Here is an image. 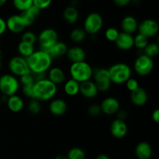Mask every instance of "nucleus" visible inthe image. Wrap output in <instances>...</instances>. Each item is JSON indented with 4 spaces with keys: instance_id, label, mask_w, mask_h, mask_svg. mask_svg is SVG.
Wrapping results in <instances>:
<instances>
[{
    "instance_id": "f257e3e1",
    "label": "nucleus",
    "mask_w": 159,
    "mask_h": 159,
    "mask_svg": "<svg viewBox=\"0 0 159 159\" xmlns=\"http://www.w3.org/2000/svg\"><path fill=\"white\" fill-rule=\"evenodd\" d=\"M30 71L32 74L46 73L52 65L53 59L44 50L35 51L26 58Z\"/></svg>"
},
{
    "instance_id": "f03ea898",
    "label": "nucleus",
    "mask_w": 159,
    "mask_h": 159,
    "mask_svg": "<svg viewBox=\"0 0 159 159\" xmlns=\"http://www.w3.org/2000/svg\"><path fill=\"white\" fill-rule=\"evenodd\" d=\"M57 92V86L49 79H44L37 81L33 87L34 99L40 102H46L54 99Z\"/></svg>"
},
{
    "instance_id": "7ed1b4c3",
    "label": "nucleus",
    "mask_w": 159,
    "mask_h": 159,
    "mask_svg": "<svg viewBox=\"0 0 159 159\" xmlns=\"http://www.w3.org/2000/svg\"><path fill=\"white\" fill-rule=\"evenodd\" d=\"M109 76L112 84L121 85L124 84L130 78H131V68L127 64L116 63L108 68Z\"/></svg>"
},
{
    "instance_id": "20e7f679",
    "label": "nucleus",
    "mask_w": 159,
    "mask_h": 159,
    "mask_svg": "<svg viewBox=\"0 0 159 159\" xmlns=\"http://www.w3.org/2000/svg\"><path fill=\"white\" fill-rule=\"evenodd\" d=\"M93 68L85 61L76 63H71L69 68V74L71 79L79 83H82L86 81L91 80L93 78Z\"/></svg>"
},
{
    "instance_id": "39448f33",
    "label": "nucleus",
    "mask_w": 159,
    "mask_h": 159,
    "mask_svg": "<svg viewBox=\"0 0 159 159\" xmlns=\"http://www.w3.org/2000/svg\"><path fill=\"white\" fill-rule=\"evenodd\" d=\"M20 87V81L13 75L4 74L0 76V92L4 96L9 97L16 95Z\"/></svg>"
},
{
    "instance_id": "423d86ee",
    "label": "nucleus",
    "mask_w": 159,
    "mask_h": 159,
    "mask_svg": "<svg viewBox=\"0 0 159 159\" xmlns=\"http://www.w3.org/2000/svg\"><path fill=\"white\" fill-rule=\"evenodd\" d=\"M103 26V19L98 12H91L85 17L83 29L87 34L96 35Z\"/></svg>"
},
{
    "instance_id": "0eeeda50",
    "label": "nucleus",
    "mask_w": 159,
    "mask_h": 159,
    "mask_svg": "<svg viewBox=\"0 0 159 159\" xmlns=\"http://www.w3.org/2000/svg\"><path fill=\"white\" fill-rule=\"evenodd\" d=\"M154 67H155V63L153 59L144 54H139L134 63V71L138 75L142 77L150 75L153 71Z\"/></svg>"
},
{
    "instance_id": "6e6552de",
    "label": "nucleus",
    "mask_w": 159,
    "mask_h": 159,
    "mask_svg": "<svg viewBox=\"0 0 159 159\" xmlns=\"http://www.w3.org/2000/svg\"><path fill=\"white\" fill-rule=\"evenodd\" d=\"M93 77L94 79L93 82L96 84L98 89V91L107 92L112 85V82L109 76L108 68H98L93 69Z\"/></svg>"
},
{
    "instance_id": "1a4fd4ad",
    "label": "nucleus",
    "mask_w": 159,
    "mask_h": 159,
    "mask_svg": "<svg viewBox=\"0 0 159 159\" xmlns=\"http://www.w3.org/2000/svg\"><path fill=\"white\" fill-rule=\"evenodd\" d=\"M58 41V34L53 28L43 29L37 36V42L40 49L47 51Z\"/></svg>"
},
{
    "instance_id": "9d476101",
    "label": "nucleus",
    "mask_w": 159,
    "mask_h": 159,
    "mask_svg": "<svg viewBox=\"0 0 159 159\" xmlns=\"http://www.w3.org/2000/svg\"><path fill=\"white\" fill-rule=\"evenodd\" d=\"M8 68L11 74L16 77H21L24 75L30 73L26 59L21 56L12 57L8 63Z\"/></svg>"
},
{
    "instance_id": "9b49d317",
    "label": "nucleus",
    "mask_w": 159,
    "mask_h": 159,
    "mask_svg": "<svg viewBox=\"0 0 159 159\" xmlns=\"http://www.w3.org/2000/svg\"><path fill=\"white\" fill-rule=\"evenodd\" d=\"M138 34H142L148 39L152 38L158 34L159 25L153 19H145L138 23Z\"/></svg>"
},
{
    "instance_id": "f8f14e48",
    "label": "nucleus",
    "mask_w": 159,
    "mask_h": 159,
    "mask_svg": "<svg viewBox=\"0 0 159 159\" xmlns=\"http://www.w3.org/2000/svg\"><path fill=\"white\" fill-rule=\"evenodd\" d=\"M99 105L102 113L108 116L116 115L120 109L119 100L113 96H109L104 99Z\"/></svg>"
},
{
    "instance_id": "ddd939ff",
    "label": "nucleus",
    "mask_w": 159,
    "mask_h": 159,
    "mask_svg": "<svg viewBox=\"0 0 159 159\" xmlns=\"http://www.w3.org/2000/svg\"><path fill=\"white\" fill-rule=\"evenodd\" d=\"M112 136L117 139L124 138L128 132V127L125 121L120 119H115L112 121L110 127Z\"/></svg>"
},
{
    "instance_id": "4468645a",
    "label": "nucleus",
    "mask_w": 159,
    "mask_h": 159,
    "mask_svg": "<svg viewBox=\"0 0 159 159\" xmlns=\"http://www.w3.org/2000/svg\"><path fill=\"white\" fill-rule=\"evenodd\" d=\"M6 28L12 34H21L26 29L24 23L20 15H12L6 20Z\"/></svg>"
},
{
    "instance_id": "2eb2a0df",
    "label": "nucleus",
    "mask_w": 159,
    "mask_h": 159,
    "mask_svg": "<svg viewBox=\"0 0 159 159\" xmlns=\"http://www.w3.org/2000/svg\"><path fill=\"white\" fill-rule=\"evenodd\" d=\"M86 51L80 46H73L68 48L66 57L71 63L84 61L86 58Z\"/></svg>"
},
{
    "instance_id": "dca6fc26",
    "label": "nucleus",
    "mask_w": 159,
    "mask_h": 159,
    "mask_svg": "<svg viewBox=\"0 0 159 159\" xmlns=\"http://www.w3.org/2000/svg\"><path fill=\"white\" fill-rule=\"evenodd\" d=\"M114 43L121 51H130L134 48V36L127 33L120 32L119 36Z\"/></svg>"
},
{
    "instance_id": "f3484780",
    "label": "nucleus",
    "mask_w": 159,
    "mask_h": 159,
    "mask_svg": "<svg viewBox=\"0 0 159 159\" xmlns=\"http://www.w3.org/2000/svg\"><path fill=\"white\" fill-rule=\"evenodd\" d=\"M68 110V104L64 99L57 98L51 99L49 104V111L52 115L56 116H63Z\"/></svg>"
},
{
    "instance_id": "a211bd4d",
    "label": "nucleus",
    "mask_w": 159,
    "mask_h": 159,
    "mask_svg": "<svg viewBox=\"0 0 159 159\" xmlns=\"http://www.w3.org/2000/svg\"><path fill=\"white\" fill-rule=\"evenodd\" d=\"M79 93L86 99H93L97 96L99 91L95 82L93 81L89 80L80 83Z\"/></svg>"
},
{
    "instance_id": "6ab92c4d",
    "label": "nucleus",
    "mask_w": 159,
    "mask_h": 159,
    "mask_svg": "<svg viewBox=\"0 0 159 159\" xmlns=\"http://www.w3.org/2000/svg\"><path fill=\"white\" fill-rule=\"evenodd\" d=\"M40 12H41V10H40L38 8L33 5L29 9L21 12L19 15L21 17L26 27H28V26H30L31 25L34 24L36 19L40 16Z\"/></svg>"
},
{
    "instance_id": "aec40b11",
    "label": "nucleus",
    "mask_w": 159,
    "mask_h": 159,
    "mask_svg": "<svg viewBox=\"0 0 159 159\" xmlns=\"http://www.w3.org/2000/svg\"><path fill=\"white\" fill-rule=\"evenodd\" d=\"M148 93L142 87H139L138 89L130 93V101L136 107H144L148 102Z\"/></svg>"
},
{
    "instance_id": "412c9836",
    "label": "nucleus",
    "mask_w": 159,
    "mask_h": 159,
    "mask_svg": "<svg viewBox=\"0 0 159 159\" xmlns=\"http://www.w3.org/2000/svg\"><path fill=\"white\" fill-rule=\"evenodd\" d=\"M120 27L122 32L129 34H133L138 30V22L134 16L127 15L123 18L120 23Z\"/></svg>"
},
{
    "instance_id": "4be33fe9",
    "label": "nucleus",
    "mask_w": 159,
    "mask_h": 159,
    "mask_svg": "<svg viewBox=\"0 0 159 159\" xmlns=\"http://www.w3.org/2000/svg\"><path fill=\"white\" fill-rule=\"evenodd\" d=\"M152 148L147 141H141L136 145L135 155L138 159H150L152 156Z\"/></svg>"
},
{
    "instance_id": "5701e85b",
    "label": "nucleus",
    "mask_w": 159,
    "mask_h": 159,
    "mask_svg": "<svg viewBox=\"0 0 159 159\" xmlns=\"http://www.w3.org/2000/svg\"><path fill=\"white\" fill-rule=\"evenodd\" d=\"M47 79L56 85H60L65 81V73L59 67H51L48 71Z\"/></svg>"
},
{
    "instance_id": "b1692460",
    "label": "nucleus",
    "mask_w": 159,
    "mask_h": 159,
    "mask_svg": "<svg viewBox=\"0 0 159 159\" xmlns=\"http://www.w3.org/2000/svg\"><path fill=\"white\" fill-rule=\"evenodd\" d=\"M68 47L65 42L57 41L54 45H53L51 48L47 50V52L50 54L52 59L59 58L63 56L66 55V53L68 51Z\"/></svg>"
},
{
    "instance_id": "393cba45",
    "label": "nucleus",
    "mask_w": 159,
    "mask_h": 159,
    "mask_svg": "<svg viewBox=\"0 0 159 159\" xmlns=\"http://www.w3.org/2000/svg\"><path fill=\"white\" fill-rule=\"evenodd\" d=\"M6 105L12 113H20L24 107V101L20 96L16 94L8 97Z\"/></svg>"
},
{
    "instance_id": "a878e982",
    "label": "nucleus",
    "mask_w": 159,
    "mask_h": 159,
    "mask_svg": "<svg viewBox=\"0 0 159 159\" xmlns=\"http://www.w3.org/2000/svg\"><path fill=\"white\" fill-rule=\"evenodd\" d=\"M79 11L75 6H69L64 9L63 18L65 22L69 24H74L79 20Z\"/></svg>"
},
{
    "instance_id": "bb28decb",
    "label": "nucleus",
    "mask_w": 159,
    "mask_h": 159,
    "mask_svg": "<svg viewBox=\"0 0 159 159\" xmlns=\"http://www.w3.org/2000/svg\"><path fill=\"white\" fill-rule=\"evenodd\" d=\"M79 87H80V83L75 81L74 79H70L65 82L64 92L67 96L73 97L77 96L79 93Z\"/></svg>"
},
{
    "instance_id": "cd10ccee",
    "label": "nucleus",
    "mask_w": 159,
    "mask_h": 159,
    "mask_svg": "<svg viewBox=\"0 0 159 159\" xmlns=\"http://www.w3.org/2000/svg\"><path fill=\"white\" fill-rule=\"evenodd\" d=\"M17 49H18V52L20 54V56H21V57H24L26 59L27 57H29L35 51V48H34V44L26 43V42L21 41V40L19 43Z\"/></svg>"
},
{
    "instance_id": "c85d7f7f",
    "label": "nucleus",
    "mask_w": 159,
    "mask_h": 159,
    "mask_svg": "<svg viewBox=\"0 0 159 159\" xmlns=\"http://www.w3.org/2000/svg\"><path fill=\"white\" fill-rule=\"evenodd\" d=\"M87 34L83 28H75L70 33V39L75 43H80L86 38Z\"/></svg>"
},
{
    "instance_id": "c756f323",
    "label": "nucleus",
    "mask_w": 159,
    "mask_h": 159,
    "mask_svg": "<svg viewBox=\"0 0 159 159\" xmlns=\"http://www.w3.org/2000/svg\"><path fill=\"white\" fill-rule=\"evenodd\" d=\"M142 54H145L148 57L153 59L159 54V45L158 43L155 42H152V43H148L147 46L143 50Z\"/></svg>"
},
{
    "instance_id": "7c9ffc66",
    "label": "nucleus",
    "mask_w": 159,
    "mask_h": 159,
    "mask_svg": "<svg viewBox=\"0 0 159 159\" xmlns=\"http://www.w3.org/2000/svg\"><path fill=\"white\" fill-rule=\"evenodd\" d=\"M66 157L68 159H85L86 155L83 149L75 147L68 151Z\"/></svg>"
},
{
    "instance_id": "2f4dec72",
    "label": "nucleus",
    "mask_w": 159,
    "mask_h": 159,
    "mask_svg": "<svg viewBox=\"0 0 159 159\" xmlns=\"http://www.w3.org/2000/svg\"><path fill=\"white\" fill-rule=\"evenodd\" d=\"M149 43V39L141 34H138L134 37V47L138 50L143 51Z\"/></svg>"
},
{
    "instance_id": "473e14b6",
    "label": "nucleus",
    "mask_w": 159,
    "mask_h": 159,
    "mask_svg": "<svg viewBox=\"0 0 159 159\" xmlns=\"http://www.w3.org/2000/svg\"><path fill=\"white\" fill-rule=\"evenodd\" d=\"M14 8L20 12L29 9L33 6V0H12Z\"/></svg>"
},
{
    "instance_id": "72a5a7b5",
    "label": "nucleus",
    "mask_w": 159,
    "mask_h": 159,
    "mask_svg": "<svg viewBox=\"0 0 159 159\" xmlns=\"http://www.w3.org/2000/svg\"><path fill=\"white\" fill-rule=\"evenodd\" d=\"M28 110L30 113L34 115H37L40 113L42 110L41 102L35 99H30L27 105Z\"/></svg>"
},
{
    "instance_id": "f704fd0d",
    "label": "nucleus",
    "mask_w": 159,
    "mask_h": 159,
    "mask_svg": "<svg viewBox=\"0 0 159 159\" xmlns=\"http://www.w3.org/2000/svg\"><path fill=\"white\" fill-rule=\"evenodd\" d=\"M21 41L34 45L37 42V36L32 31H26L22 34Z\"/></svg>"
},
{
    "instance_id": "c9c22d12",
    "label": "nucleus",
    "mask_w": 159,
    "mask_h": 159,
    "mask_svg": "<svg viewBox=\"0 0 159 159\" xmlns=\"http://www.w3.org/2000/svg\"><path fill=\"white\" fill-rule=\"evenodd\" d=\"M20 85L24 86H32L35 83V79L32 73H28V74L24 75L20 78Z\"/></svg>"
},
{
    "instance_id": "e433bc0d",
    "label": "nucleus",
    "mask_w": 159,
    "mask_h": 159,
    "mask_svg": "<svg viewBox=\"0 0 159 159\" xmlns=\"http://www.w3.org/2000/svg\"><path fill=\"white\" fill-rule=\"evenodd\" d=\"M119 30L115 27H109L105 31V37L108 41L115 42L119 36Z\"/></svg>"
},
{
    "instance_id": "4c0bfd02",
    "label": "nucleus",
    "mask_w": 159,
    "mask_h": 159,
    "mask_svg": "<svg viewBox=\"0 0 159 159\" xmlns=\"http://www.w3.org/2000/svg\"><path fill=\"white\" fill-rule=\"evenodd\" d=\"M88 113L89 116H93V117H96L99 116L102 111H101L100 105L97 103H93L88 107Z\"/></svg>"
},
{
    "instance_id": "58836bf2",
    "label": "nucleus",
    "mask_w": 159,
    "mask_h": 159,
    "mask_svg": "<svg viewBox=\"0 0 159 159\" xmlns=\"http://www.w3.org/2000/svg\"><path fill=\"white\" fill-rule=\"evenodd\" d=\"M52 0H33V5L40 10H43L51 6Z\"/></svg>"
},
{
    "instance_id": "ea45409f",
    "label": "nucleus",
    "mask_w": 159,
    "mask_h": 159,
    "mask_svg": "<svg viewBox=\"0 0 159 159\" xmlns=\"http://www.w3.org/2000/svg\"><path fill=\"white\" fill-rule=\"evenodd\" d=\"M126 87H127V89L131 93V92L135 91L136 89H138L139 88V82H138L136 79H134V78H130L127 82H125Z\"/></svg>"
},
{
    "instance_id": "a19ab883",
    "label": "nucleus",
    "mask_w": 159,
    "mask_h": 159,
    "mask_svg": "<svg viewBox=\"0 0 159 159\" xmlns=\"http://www.w3.org/2000/svg\"><path fill=\"white\" fill-rule=\"evenodd\" d=\"M114 4L119 7H125L132 2V0H113Z\"/></svg>"
},
{
    "instance_id": "79ce46f5",
    "label": "nucleus",
    "mask_w": 159,
    "mask_h": 159,
    "mask_svg": "<svg viewBox=\"0 0 159 159\" xmlns=\"http://www.w3.org/2000/svg\"><path fill=\"white\" fill-rule=\"evenodd\" d=\"M6 30H7V28H6V20L2 18V17H0V36L6 33Z\"/></svg>"
},
{
    "instance_id": "37998d69",
    "label": "nucleus",
    "mask_w": 159,
    "mask_h": 159,
    "mask_svg": "<svg viewBox=\"0 0 159 159\" xmlns=\"http://www.w3.org/2000/svg\"><path fill=\"white\" fill-rule=\"evenodd\" d=\"M152 120L155 124H158L159 123V110L158 109H155L152 114Z\"/></svg>"
},
{
    "instance_id": "c03bdc74",
    "label": "nucleus",
    "mask_w": 159,
    "mask_h": 159,
    "mask_svg": "<svg viewBox=\"0 0 159 159\" xmlns=\"http://www.w3.org/2000/svg\"><path fill=\"white\" fill-rule=\"evenodd\" d=\"M116 115H117V118L116 119L122 120H125L126 117H127V113L125 112V110H120L117 112V113H116Z\"/></svg>"
},
{
    "instance_id": "a18cd8bd",
    "label": "nucleus",
    "mask_w": 159,
    "mask_h": 159,
    "mask_svg": "<svg viewBox=\"0 0 159 159\" xmlns=\"http://www.w3.org/2000/svg\"><path fill=\"white\" fill-rule=\"evenodd\" d=\"M95 159H110V158L108 155H106V154H100V155H98Z\"/></svg>"
},
{
    "instance_id": "49530a36",
    "label": "nucleus",
    "mask_w": 159,
    "mask_h": 159,
    "mask_svg": "<svg viewBox=\"0 0 159 159\" xmlns=\"http://www.w3.org/2000/svg\"><path fill=\"white\" fill-rule=\"evenodd\" d=\"M54 159H68V158H67V157L65 156V155H57L55 158H54Z\"/></svg>"
},
{
    "instance_id": "de8ad7c7",
    "label": "nucleus",
    "mask_w": 159,
    "mask_h": 159,
    "mask_svg": "<svg viewBox=\"0 0 159 159\" xmlns=\"http://www.w3.org/2000/svg\"><path fill=\"white\" fill-rule=\"evenodd\" d=\"M6 2H7V0H0V7L4 6L6 3Z\"/></svg>"
},
{
    "instance_id": "09e8293b",
    "label": "nucleus",
    "mask_w": 159,
    "mask_h": 159,
    "mask_svg": "<svg viewBox=\"0 0 159 159\" xmlns=\"http://www.w3.org/2000/svg\"><path fill=\"white\" fill-rule=\"evenodd\" d=\"M2 67V57H0V70Z\"/></svg>"
},
{
    "instance_id": "8fccbe9b",
    "label": "nucleus",
    "mask_w": 159,
    "mask_h": 159,
    "mask_svg": "<svg viewBox=\"0 0 159 159\" xmlns=\"http://www.w3.org/2000/svg\"><path fill=\"white\" fill-rule=\"evenodd\" d=\"M0 47H1V40H0Z\"/></svg>"
}]
</instances>
